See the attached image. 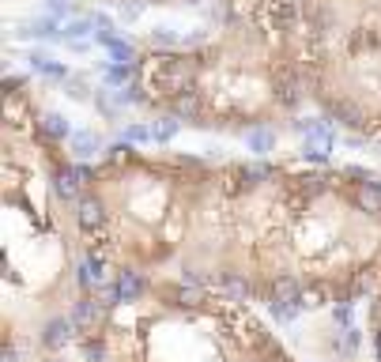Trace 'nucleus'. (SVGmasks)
I'll use <instances>...</instances> for the list:
<instances>
[{
    "label": "nucleus",
    "mask_w": 381,
    "mask_h": 362,
    "mask_svg": "<svg viewBox=\"0 0 381 362\" xmlns=\"http://www.w3.org/2000/svg\"><path fill=\"white\" fill-rule=\"evenodd\" d=\"M381 268V178L359 166L208 163L177 279L280 321L351 305Z\"/></svg>",
    "instance_id": "1"
},
{
    "label": "nucleus",
    "mask_w": 381,
    "mask_h": 362,
    "mask_svg": "<svg viewBox=\"0 0 381 362\" xmlns=\"http://www.w3.org/2000/svg\"><path fill=\"white\" fill-rule=\"evenodd\" d=\"M370 325L381 328V287H378V294H374V305H370Z\"/></svg>",
    "instance_id": "4"
},
{
    "label": "nucleus",
    "mask_w": 381,
    "mask_h": 362,
    "mask_svg": "<svg viewBox=\"0 0 381 362\" xmlns=\"http://www.w3.org/2000/svg\"><path fill=\"white\" fill-rule=\"evenodd\" d=\"M128 99L177 125L257 132L306 94L298 0H223L212 38L136 61Z\"/></svg>",
    "instance_id": "2"
},
{
    "label": "nucleus",
    "mask_w": 381,
    "mask_h": 362,
    "mask_svg": "<svg viewBox=\"0 0 381 362\" xmlns=\"http://www.w3.org/2000/svg\"><path fill=\"white\" fill-rule=\"evenodd\" d=\"M306 94L336 125L381 136V0H298Z\"/></svg>",
    "instance_id": "3"
}]
</instances>
